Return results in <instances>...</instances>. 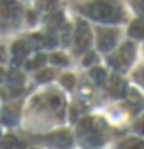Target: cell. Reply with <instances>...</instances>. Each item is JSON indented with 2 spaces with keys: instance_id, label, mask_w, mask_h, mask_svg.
I'll list each match as a JSON object with an SVG mask.
<instances>
[{
  "instance_id": "15",
  "label": "cell",
  "mask_w": 144,
  "mask_h": 149,
  "mask_svg": "<svg viewBox=\"0 0 144 149\" xmlns=\"http://www.w3.org/2000/svg\"><path fill=\"white\" fill-rule=\"evenodd\" d=\"M70 39H71V26L65 23L64 26H60V42H62V45H68Z\"/></svg>"
},
{
  "instance_id": "8",
  "label": "cell",
  "mask_w": 144,
  "mask_h": 149,
  "mask_svg": "<svg viewBox=\"0 0 144 149\" xmlns=\"http://www.w3.org/2000/svg\"><path fill=\"white\" fill-rule=\"evenodd\" d=\"M110 95L113 96H119L124 95V82L118 74H111L110 79Z\"/></svg>"
},
{
  "instance_id": "11",
  "label": "cell",
  "mask_w": 144,
  "mask_h": 149,
  "mask_svg": "<svg viewBox=\"0 0 144 149\" xmlns=\"http://www.w3.org/2000/svg\"><path fill=\"white\" fill-rule=\"evenodd\" d=\"M62 20H64V14L62 13H54L50 16L48 20V31H54L57 28L62 26Z\"/></svg>"
},
{
  "instance_id": "13",
  "label": "cell",
  "mask_w": 144,
  "mask_h": 149,
  "mask_svg": "<svg viewBox=\"0 0 144 149\" xmlns=\"http://www.w3.org/2000/svg\"><path fill=\"white\" fill-rule=\"evenodd\" d=\"M51 140L53 141H56L57 144H60V146H68L70 143H71V137H70V134L68 132H59V134H56L51 137Z\"/></svg>"
},
{
  "instance_id": "20",
  "label": "cell",
  "mask_w": 144,
  "mask_h": 149,
  "mask_svg": "<svg viewBox=\"0 0 144 149\" xmlns=\"http://www.w3.org/2000/svg\"><path fill=\"white\" fill-rule=\"evenodd\" d=\"M50 61L56 65H68V58L64 53H53L50 56Z\"/></svg>"
},
{
  "instance_id": "14",
  "label": "cell",
  "mask_w": 144,
  "mask_h": 149,
  "mask_svg": "<svg viewBox=\"0 0 144 149\" xmlns=\"http://www.w3.org/2000/svg\"><path fill=\"white\" fill-rule=\"evenodd\" d=\"M125 96H127V100L130 104H139V106H143V96L139 95V93L135 90V88H129L127 92H125Z\"/></svg>"
},
{
  "instance_id": "28",
  "label": "cell",
  "mask_w": 144,
  "mask_h": 149,
  "mask_svg": "<svg viewBox=\"0 0 144 149\" xmlns=\"http://www.w3.org/2000/svg\"><path fill=\"white\" fill-rule=\"evenodd\" d=\"M135 129H136V132L144 134V116H143V118H139V120L136 121V124H135Z\"/></svg>"
},
{
  "instance_id": "25",
  "label": "cell",
  "mask_w": 144,
  "mask_h": 149,
  "mask_svg": "<svg viewBox=\"0 0 144 149\" xmlns=\"http://www.w3.org/2000/svg\"><path fill=\"white\" fill-rule=\"evenodd\" d=\"M130 2H132V6L135 8V11L144 16V0H130Z\"/></svg>"
},
{
  "instance_id": "21",
  "label": "cell",
  "mask_w": 144,
  "mask_h": 149,
  "mask_svg": "<svg viewBox=\"0 0 144 149\" xmlns=\"http://www.w3.org/2000/svg\"><path fill=\"white\" fill-rule=\"evenodd\" d=\"M45 61H46V58H45L44 54H40V53H39V54H37L34 59H31L30 62L26 64V68H30V70H33V68H37V67H40V65H44Z\"/></svg>"
},
{
  "instance_id": "30",
  "label": "cell",
  "mask_w": 144,
  "mask_h": 149,
  "mask_svg": "<svg viewBox=\"0 0 144 149\" xmlns=\"http://www.w3.org/2000/svg\"><path fill=\"white\" fill-rule=\"evenodd\" d=\"M59 0H46V8H51V6H54L56 3H57Z\"/></svg>"
},
{
  "instance_id": "9",
  "label": "cell",
  "mask_w": 144,
  "mask_h": 149,
  "mask_svg": "<svg viewBox=\"0 0 144 149\" xmlns=\"http://www.w3.org/2000/svg\"><path fill=\"white\" fill-rule=\"evenodd\" d=\"M129 34L132 37H136V39L144 37V22H141V20L132 22L130 23V28H129Z\"/></svg>"
},
{
  "instance_id": "7",
  "label": "cell",
  "mask_w": 144,
  "mask_h": 149,
  "mask_svg": "<svg viewBox=\"0 0 144 149\" xmlns=\"http://www.w3.org/2000/svg\"><path fill=\"white\" fill-rule=\"evenodd\" d=\"M30 50H31V45L28 40H17L12 45V56H16V59L22 61V58H25L30 53Z\"/></svg>"
},
{
  "instance_id": "12",
  "label": "cell",
  "mask_w": 144,
  "mask_h": 149,
  "mask_svg": "<svg viewBox=\"0 0 144 149\" xmlns=\"http://www.w3.org/2000/svg\"><path fill=\"white\" fill-rule=\"evenodd\" d=\"M90 78L96 84H104L105 78H107V73L102 67H95V68H91V72H90Z\"/></svg>"
},
{
  "instance_id": "27",
  "label": "cell",
  "mask_w": 144,
  "mask_h": 149,
  "mask_svg": "<svg viewBox=\"0 0 144 149\" xmlns=\"http://www.w3.org/2000/svg\"><path fill=\"white\" fill-rule=\"evenodd\" d=\"M123 148H144V143L143 141H124L123 144H121Z\"/></svg>"
},
{
  "instance_id": "1",
  "label": "cell",
  "mask_w": 144,
  "mask_h": 149,
  "mask_svg": "<svg viewBox=\"0 0 144 149\" xmlns=\"http://www.w3.org/2000/svg\"><path fill=\"white\" fill-rule=\"evenodd\" d=\"M81 11L93 20L99 22H119L123 20L124 13L118 0H93L84 5Z\"/></svg>"
},
{
  "instance_id": "32",
  "label": "cell",
  "mask_w": 144,
  "mask_h": 149,
  "mask_svg": "<svg viewBox=\"0 0 144 149\" xmlns=\"http://www.w3.org/2000/svg\"><path fill=\"white\" fill-rule=\"evenodd\" d=\"M143 79H144V70H143Z\"/></svg>"
},
{
  "instance_id": "6",
  "label": "cell",
  "mask_w": 144,
  "mask_h": 149,
  "mask_svg": "<svg viewBox=\"0 0 144 149\" xmlns=\"http://www.w3.org/2000/svg\"><path fill=\"white\" fill-rule=\"evenodd\" d=\"M19 104H12V102H9V104L3 109V123H8V124H12L16 123L17 118H19Z\"/></svg>"
},
{
  "instance_id": "19",
  "label": "cell",
  "mask_w": 144,
  "mask_h": 149,
  "mask_svg": "<svg viewBox=\"0 0 144 149\" xmlns=\"http://www.w3.org/2000/svg\"><path fill=\"white\" fill-rule=\"evenodd\" d=\"M6 81L11 84V86H20V84L23 82V76H22V73L20 72H17V70H14V72H11L8 74V78H6Z\"/></svg>"
},
{
  "instance_id": "26",
  "label": "cell",
  "mask_w": 144,
  "mask_h": 149,
  "mask_svg": "<svg viewBox=\"0 0 144 149\" xmlns=\"http://www.w3.org/2000/svg\"><path fill=\"white\" fill-rule=\"evenodd\" d=\"M57 45V37H56V34H54V31H51L48 36H46V47H56Z\"/></svg>"
},
{
  "instance_id": "17",
  "label": "cell",
  "mask_w": 144,
  "mask_h": 149,
  "mask_svg": "<svg viewBox=\"0 0 144 149\" xmlns=\"http://www.w3.org/2000/svg\"><path fill=\"white\" fill-rule=\"evenodd\" d=\"M95 118H91V116H87V118H84L81 121V124H79V127H81L82 132H91V130H96L95 127Z\"/></svg>"
},
{
  "instance_id": "23",
  "label": "cell",
  "mask_w": 144,
  "mask_h": 149,
  "mask_svg": "<svg viewBox=\"0 0 144 149\" xmlns=\"http://www.w3.org/2000/svg\"><path fill=\"white\" fill-rule=\"evenodd\" d=\"M98 61V56H96V53H93V51H88V53L84 56V59H82V64L85 65H93Z\"/></svg>"
},
{
  "instance_id": "18",
  "label": "cell",
  "mask_w": 144,
  "mask_h": 149,
  "mask_svg": "<svg viewBox=\"0 0 144 149\" xmlns=\"http://www.w3.org/2000/svg\"><path fill=\"white\" fill-rule=\"evenodd\" d=\"M54 76V72L50 68H45V70H40L39 73L36 74V81L37 82H46V81H51Z\"/></svg>"
},
{
  "instance_id": "3",
  "label": "cell",
  "mask_w": 144,
  "mask_h": 149,
  "mask_svg": "<svg viewBox=\"0 0 144 149\" xmlns=\"http://www.w3.org/2000/svg\"><path fill=\"white\" fill-rule=\"evenodd\" d=\"M91 42V34H90V28L84 20L78 22L76 31H74V45H76L78 51H85L88 47H90Z\"/></svg>"
},
{
  "instance_id": "16",
  "label": "cell",
  "mask_w": 144,
  "mask_h": 149,
  "mask_svg": "<svg viewBox=\"0 0 144 149\" xmlns=\"http://www.w3.org/2000/svg\"><path fill=\"white\" fill-rule=\"evenodd\" d=\"M60 84H62L65 88L71 90L74 87V84H76V78H74V74H71V73H65L60 76Z\"/></svg>"
},
{
  "instance_id": "10",
  "label": "cell",
  "mask_w": 144,
  "mask_h": 149,
  "mask_svg": "<svg viewBox=\"0 0 144 149\" xmlns=\"http://www.w3.org/2000/svg\"><path fill=\"white\" fill-rule=\"evenodd\" d=\"M119 54L125 59V62H127V64L132 62V61H133V56H135V47H133L132 42H125V44L121 47Z\"/></svg>"
},
{
  "instance_id": "24",
  "label": "cell",
  "mask_w": 144,
  "mask_h": 149,
  "mask_svg": "<svg viewBox=\"0 0 144 149\" xmlns=\"http://www.w3.org/2000/svg\"><path fill=\"white\" fill-rule=\"evenodd\" d=\"M44 40H45V39H44V36H42V34H33V36H31V44L34 45L36 48H40V47L46 45Z\"/></svg>"
},
{
  "instance_id": "5",
  "label": "cell",
  "mask_w": 144,
  "mask_h": 149,
  "mask_svg": "<svg viewBox=\"0 0 144 149\" xmlns=\"http://www.w3.org/2000/svg\"><path fill=\"white\" fill-rule=\"evenodd\" d=\"M0 11H2V17L6 20V19L17 17L19 13H20V6H19V3L16 0H2Z\"/></svg>"
},
{
  "instance_id": "22",
  "label": "cell",
  "mask_w": 144,
  "mask_h": 149,
  "mask_svg": "<svg viewBox=\"0 0 144 149\" xmlns=\"http://www.w3.org/2000/svg\"><path fill=\"white\" fill-rule=\"evenodd\" d=\"M2 146L3 148H11V146H22V143L17 140V137H14V135H6V137L3 138V141H2Z\"/></svg>"
},
{
  "instance_id": "2",
  "label": "cell",
  "mask_w": 144,
  "mask_h": 149,
  "mask_svg": "<svg viewBox=\"0 0 144 149\" xmlns=\"http://www.w3.org/2000/svg\"><path fill=\"white\" fill-rule=\"evenodd\" d=\"M98 48L102 51H110L116 45L119 31L116 28H98Z\"/></svg>"
},
{
  "instance_id": "29",
  "label": "cell",
  "mask_w": 144,
  "mask_h": 149,
  "mask_svg": "<svg viewBox=\"0 0 144 149\" xmlns=\"http://www.w3.org/2000/svg\"><path fill=\"white\" fill-rule=\"evenodd\" d=\"M25 17H26V20L30 22V23H34L36 22V16H34V13H33V11H26L25 13Z\"/></svg>"
},
{
  "instance_id": "31",
  "label": "cell",
  "mask_w": 144,
  "mask_h": 149,
  "mask_svg": "<svg viewBox=\"0 0 144 149\" xmlns=\"http://www.w3.org/2000/svg\"><path fill=\"white\" fill-rule=\"evenodd\" d=\"M23 88H11V95H19V93H22Z\"/></svg>"
},
{
  "instance_id": "4",
  "label": "cell",
  "mask_w": 144,
  "mask_h": 149,
  "mask_svg": "<svg viewBox=\"0 0 144 149\" xmlns=\"http://www.w3.org/2000/svg\"><path fill=\"white\" fill-rule=\"evenodd\" d=\"M46 104L51 110L57 115V118H64V109H65V101L57 92H51L46 95Z\"/></svg>"
}]
</instances>
